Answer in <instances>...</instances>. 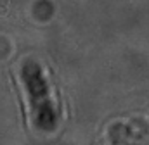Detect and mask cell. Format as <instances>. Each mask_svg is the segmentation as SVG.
I'll return each mask as SVG.
<instances>
[{"label": "cell", "instance_id": "cell-1", "mask_svg": "<svg viewBox=\"0 0 149 145\" xmlns=\"http://www.w3.org/2000/svg\"><path fill=\"white\" fill-rule=\"evenodd\" d=\"M21 81L28 104V116L31 126L37 130H52L59 114L56 97L47 83L45 71L37 62H26L21 68Z\"/></svg>", "mask_w": 149, "mask_h": 145}]
</instances>
